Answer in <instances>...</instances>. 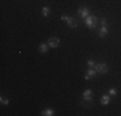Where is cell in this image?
I'll use <instances>...</instances> for the list:
<instances>
[{
    "mask_svg": "<svg viewBox=\"0 0 121 116\" xmlns=\"http://www.w3.org/2000/svg\"><path fill=\"white\" fill-rule=\"evenodd\" d=\"M98 22H99V19L97 18V16H93V14H90V16H88L85 18V21H84V23H85V26L88 28H90V30H94V28L98 26Z\"/></svg>",
    "mask_w": 121,
    "mask_h": 116,
    "instance_id": "obj_1",
    "label": "cell"
},
{
    "mask_svg": "<svg viewBox=\"0 0 121 116\" xmlns=\"http://www.w3.org/2000/svg\"><path fill=\"white\" fill-rule=\"evenodd\" d=\"M93 102V90L91 89H85L82 93V103H90Z\"/></svg>",
    "mask_w": 121,
    "mask_h": 116,
    "instance_id": "obj_2",
    "label": "cell"
},
{
    "mask_svg": "<svg viewBox=\"0 0 121 116\" xmlns=\"http://www.w3.org/2000/svg\"><path fill=\"white\" fill-rule=\"evenodd\" d=\"M94 68H95V71L98 72V74H102V75L107 74L108 70H109V67H108L107 63H103V62H100V63H95Z\"/></svg>",
    "mask_w": 121,
    "mask_h": 116,
    "instance_id": "obj_3",
    "label": "cell"
},
{
    "mask_svg": "<svg viewBox=\"0 0 121 116\" xmlns=\"http://www.w3.org/2000/svg\"><path fill=\"white\" fill-rule=\"evenodd\" d=\"M97 74H98V72L95 71V68H94V67H89L88 70H86L84 77H85V80H90V79H93V77H95Z\"/></svg>",
    "mask_w": 121,
    "mask_h": 116,
    "instance_id": "obj_4",
    "label": "cell"
},
{
    "mask_svg": "<svg viewBox=\"0 0 121 116\" xmlns=\"http://www.w3.org/2000/svg\"><path fill=\"white\" fill-rule=\"evenodd\" d=\"M60 44V40L58 39V37H50V39L48 40V45H49V48H53V49H56V48H58Z\"/></svg>",
    "mask_w": 121,
    "mask_h": 116,
    "instance_id": "obj_5",
    "label": "cell"
},
{
    "mask_svg": "<svg viewBox=\"0 0 121 116\" xmlns=\"http://www.w3.org/2000/svg\"><path fill=\"white\" fill-rule=\"evenodd\" d=\"M79 16L81 17V18H86L88 16H90V10H89V8L88 7H81V8H79Z\"/></svg>",
    "mask_w": 121,
    "mask_h": 116,
    "instance_id": "obj_6",
    "label": "cell"
},
{
    "mask_svg": "<svg viewBox=\"0 0 121 116\" xmlns=\"http://www.w3.org/2000/svg\"><path fill=\"white\" fill-rule=\"evenodd\" d=\"M108 35V27L107 26H102V27L99 28V31H98V36L99 37H106Z\"/></svg>",
    "mask_w": 121,
    "mask_h": 116,
    "instance_id": "obj_7",
    "label": "cell"
},
{
    "mask_svg": "<svg viewBox=\"0 0 121 116\" xmlns=\"http://www.w3.org/2000/svg\"><path fill=\"white\" fill-rule=\"evenodd\" d=\"M66 23H67L71 28H76L77 25H79L77 21H76V18H73V17H68V19H67V22H66Z\"/></svg>",
    "mask_w": 121,
    "mask_h": 116,
    "instance_id": "obj_8",
    "label": "cell"
},
{
    "mask_svg": "<svg viewBox=\"0 0 121 116\" xmlns=\"http://www.w3.org/2000/svg\"><path fill=\"white\" fill-rule=\"evenodd\" d=\"M100 103H102L103 106H107V104H109V103H111V95H109V94L102 95V98H100Z\"/></svg>",
    "mask_w": 121,
    "mask_h": 116,
    "instance_id": "obj_9",
    "label": "cell"
},
{
    "mask_svg": "<svg viewBox=\"0 0 121 116\" xmlns=\"http://www.w3.org/2000/svg\"><path fill=\"white\" fill-rule=\"evenodd\" d=\"M37 49H39V52H40V53H43V54H44V53H47V52H48V49H49L48 43H43V44H40Z\"/></svg>",
    "mask_w": 121,
    "mask_h": 116,
    "instance_id": "obj_10",
    "label": "cell"
},
{
    "mask_svg": "<svg viewBox=\"0 0 121 116\" xmlns=\"http://www.w3.org/2000/svg\"><path fill=\"white\" fill-rule=\"evenodd\" d=\"M41 115L43 116H53L54 111L52 108H45V110H43V111H41Z\"/></svg>",
    "mask_w": 121,
    "mask_h": 116,
    "instance_id": "obj_11",
    "label": "cell"
},
{
    "mask_svg": "<svg viewBox=\"0 0 121 116\" xmlns=\"http://www.w3.org/2000/svg\"><path fill=\"white\" fill-rule=\"evenodd\" d=\"M41 13H43V16H44V17H48L49 14H50V8H49V7H43Z\"/></svg>",
    "mask_w": 121,
    "mask_h": 116,
    "instance_id": "obj_12",
    "label": "cell"
},
{
    "mask_svg": "<svg viewBox=\"0 0 121 116\" xmlns=\"http://www.w3.org/2000/svg\"><path fill=\"white\" fill-rule=\"evenodd\" d=\"M108 94L111 95V97H115V95L117 94V90H116L115 88H109V89H108Z\"/></svg>",
    "mask_w": 121,
    "mask_h": 116,
    "instance_id": "obj_13",
    "label": "cell"
},
{
    "mask_svg": "<svg viewBox=\"0 0 121 116\" xmlns=\"http://www.w3.org/2000/svg\"><path fill=\"white\" fill-rule=\"evenodd\" d=\"M86 65H88V67H94V66H95V62H94L93 59H88Z\"/></svg>",
    "mask_w": 121,
    "mask_h": 116,
    "instance_id": "obj_14",
    "label": "cell"
},
{
    "mask_svg": "<svg viewBox=\"0 0 121 116\" xmlns=\"http://www.w3.org/2000/svg\"><path fill=\"white\" fill-rule=\"evenodd\" d=\"M0 102H1V104H9V99H7L4 97H0Z\"/></svg>",
    "mask_w": 121,
    "mask_h": 116,
    "instance_id": "obj_15",
    "label": "cell"
},
{
    "mask_svg": "<svg viewBox=\"0 0 121 116\" xmlns=\"http://www.w3.org/2000/svg\"><path fill=\"white\" fill-rule=\"evenodd\" d=\"M100 25L102 26H107V19L103 17V18H100Z\"/></svg>",
    "mask_w": 121,
    "mask_h": 116,
    "instance_id": "obj_16",
    "label": "cell"
},
{
    "mask_svg": "<svg viewBox=\"0 0 121 116\" xmlns=\"http://www.w3.org/2000/svg\"><path fill=\"white\" fill-rule=\"evenodd\" d=\"M60 19H62V21H65V22H67V19H68V16H66V14H63V16H60Z\"/></svg>",
    "mask_w": 121,
    "mask_h": 116,
    "instance_id": "obj_17",
    "label": "cell"
}]
</instances>
